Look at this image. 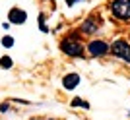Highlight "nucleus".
Returning a JSON list of instances; mask_svg holds the SVG:
<instances>
[{
    "label": "nucleus",
    "instance_id": "nucleus-1",
    "mask_svg": "<svg viewBox=\"0 0 130 120\" xmlns=\"http://www.w3.org/2000/svg\"><path fill=\"white\" fill-rule=\"evenodd\" d=\"M58 47H60V50H62L66 56H72V58H80V56H84V50H86V45L82 43L76 35H68V37H64L62 41H60Z\"/></svg>",
    "mask_w": 130,
    "mask_h": 120
},
{
    "label": "nucleus",
    "instance_id": "nucleus-2",
    "mask_svg": "<svg viewBox=\"0 0 130 120\" xmlns=\"http://www.w3.org/2000/svg\"><path fill=\"white\" fill-rule=\"evenodd\" d=\"M101 25H103V17L99 14H91V16H87L82 22L80 33H84V35H95V33L101 31Z\"/></svg>",
    "mask_w": 130,
    "mask_h": 120
},
{
    "label": "nucleus",
    "instance_id": "nucleus-3",
    "mask_svg": "<svg viewBox=\"0 0 130 120\" xmlns=\"http://www.w3.org/2000/svg\"><path fill=\"white\" fill-rule=\"evenodd\" d=\"M111 14L120 22H130V0H113L111 4Z\"/></svg>",
    "mask_w": 130,
    "mask_h": 120
},
{
    "label": "nucleus",
    "instance_id": "nucleus-4",
    "mask_svg": "<svg viewBox=\"0 0 130 120\" xmlns=\"http://www.w3.org/2000/svg\"><path fill=\"white\" fill-rule=\"evenodd\" d=\"M111 54L130 64V43L126 39H117L115 43H111Z\"/></svg>",
    "mask_w": 130,
    "mask_h": 120
},
{
    "label": "nucleus",
    "instance_id": "nucleus-5",
    "mask_svg": "<svg viewBox=\"0 0 130 120\" xmlns=\"http://www.w3.org/2000/svg\"><path fill=\"white\" fill-rule=\"evenodd\" d=\"M86 49H87V52H89V56L99 58V56H105L107 52H111V45H109L107 41H103V39H91V41L86 45Z\"/></svg>",
    "mask_w": 130,
    "mask_h": 120
},
{
    "label": "nucleus",
    "instance_id": "nucleus-6",
    "mask_svg": "<svg viewBox=\"0 0 130 120\" xmlns=\"http://www.w3.org/2000/svg\"><path fill=\"white\" fill-rule=\"evenodd\" d=\"M27 17H29L27 12L23 8H20V6H14V8L8 10V22L14 23V25H23L27 22Z\"/></svg>",
    "mask_w": 130,
    "mask_h": 120
},
{
    "label": "nucleus",
    "instance_id": "nucleus-7",
    "mask_svg": "<svg viewBox=\"0 0 130 120\" xmlns=\"http://www.w3.org/2000/svg\"><path fill=\"white\" fill-rule=\"evenodd\" d=\"M78 85H80V74H76V72H72V74H66V76L62 77V87L68 89V91L76 89Z\"/></svg>",
    "mask_w": 130,
    "mask_h": 120
},
{
    "label": "nucleus",
    "instance_id": "nucleus-8",
    "mask_svg": "<svg viewBox=\"0 0 130 120\" xmlns=\"http://www.w3.org/2000/svg\"><path fill=\"white\" fill-rule=\"evenodd\" d=\"M37 25H39V31L41 33H49V25H47V22H45V14L43 12H39V16H37Z\"/></svg>",
    "mask_w": 130,
    "mask_h": 120
},
{
    "label": "nucleus",
    "instance_id": "nucleus-9",
    "mask_svg": "<svg viewBox=\"0 0 130 120\" xmlns=\"http://www.w3.org/2000/svg\"><path fill=\"white\" fill-rule=\"evenodd\" d=\"M0 45H2L4 49H12V47L16 45V39L12 37V35H4V37L0 39Z\"/></svg>",
    "mask_w": 130,
    "mask_h": 120
},
{
    "label": "nucleus",
    "instance_id": "nucleus-10",
    "mask_svg": "<svg viewBox=\"0 0 130 120\" xmlns=\"http://www.w3.org/2000/svg\"><path fill=\"white\" fill-rule=\"evenodd\" d=\"M12 66H14V60L10 58V56H2V58H0V68H2V70H10Z\"/></svg>",
    "mask_w": 130,
    "mask_h": 120
},
{
    "label": "nucleus",
    "instance_id": "nucleus-11",
    "mask_svg": "<svg viewBox=\"0 0 130 120\" xmlns=\"http://www.w3.org/2000/svg\"><path fill=\"white\" fill-rule=\"evenodd\" d=\"M72 107H82V109H89V103L82 101V99H72Z\"/></svg>",
    "mask_w": 130,
    "mask_h": 120
},
{
    "label": "nucleus",
    "instance_id": "nucleus-12",
    "mask_svg": "<svg viewBox=\"0 0 130 120\" xmlns=\"http://www.w3.org/2000/svg\"><path fill=\"white\" fill-rule=\"evenodd\" d=\"M8 110H10V105H8V103H2V105H0V112H8Z\"/></svg>",
    "mask_w": 130,
    "mask_h": 120
},
{
    "label": "nucleus",
    "instance_id": "nucleus-13",
    "mask_svg": "<svg viewBox=\"0 0 130 120\" xmlns=\"http://www.w3.org/2000/svg\"><path fill=\"white\" fill-rule=\"evenodd\" d=\"M78 2H84V0H66V6H74Z\"/></svg>",
    "mask_w": 130,
    "mask_h": 120
}]
</instances>
